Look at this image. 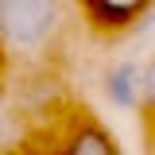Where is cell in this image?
<instances>
[{
    "mask_svg": "<svg viewBox=\"0 0 155 155\" xmlns=\"http://www.w3.org/2000/svg\"><path fill=\"white\" fill-rule=\"evenodd\" d=\"M66 19L62 0H0V43L19 54L43 51Z\"/></svg>",
    "mask_w": 155,
    "mask_h": 155,
    "instance_id": "obj_1",
    "label": "cell"
},
{
    "mask_svg": "<svg viewBox=\"0 0 155 155\" xmlns=\"http://www.w3.org/2000/svg\"><path fill=\"white\" fill-rule=\"evenodd\" d=\"M81 8L93 27L116 35V31H132L136 19L155 8V0H81Z\"/></svg>",
    "mask_w": 155,
    "mask_h": 155,
    "instance_id": "obj_2",
    "label": "cell"
},
{
    "mask_svg": "<svg viewBox=\"0 0 155 155\" xmlns=\"http://www.w3.org/2000/svg\"><path fill=\"white\" fill-rule=\"evenodd\" d=\"M101 93H105V101H109L113 109L132 113L136 105H140V66H136L132 58L113 62V66L105 70V78H101Z\"/></svg>",
    "mask_w": 155,
    "mask_h": 155,
    "instance_id": "obj_3",
    "label": "cell"
},
{
    "mask_svg": "<svg viewBox=\"0 0 155 155\" xmlns=\"http://www.w3.org/2000/svg\"><path fill=\"white\" fill-rule=\"evenodd\" d=\"M62 155H120V147H116L109 128H101L97 120H81L74 132L66 136Z\"/></svg>",
    "mask_w": 155,
    "mask_h": 155,
    "instance_id": "obj_4",
    "label": "cell"
},
{
    "mask_svg": "<svg viewBox=\"0 0 155 155\" xmlns=\"http://www.w3.org/2000/svg\"><path fill=\"white\" fill-rule=\"evenodd\" d=\"M140 109H143V120L151 128L155 124V58H147L140 66Z\"/></svg>",
    "mask_w": 155,
    "mask_h": 155,
    "instance_id": "obj_5",
    "label": "cell"
},
{
    "mask_svg": "<svg viewBox=\"0 0 155 155\" xmlns=\"http://www.w3.org/2000/svg\"><path fill=\"white\" fill-rule=\"evenodd\" d=\"M8 132H12V116H8V109L0 105V147L8 143Z\"/></svg>",
    "mask_w": 155,
    "mask_h": 155,
    "instance_id": "obj_6",
    "label": "cell"
},
{
    "mask_svg": "<svg viewBox=\"0 0 155 155\" xmlns=\"http://www.w3.org/2000/svg\"><path fill=\"white\" fill-rule=\"evenodd\" d=\"M147 132H151V140H147V155H155V124L147 128Z\"/></svg>",
    "mask_w": 155,
    "mask_h": 155,
    "instance_id": "obj_7",
    "label": "cell"
}]
</instances>
